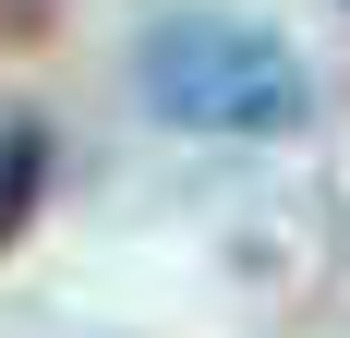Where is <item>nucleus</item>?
Returning <instances> with one entry per match:
<instances>
[{
  "label": "nucleus",
  "mask_w": 350,
  "mask_h": 338,
  "mask_svg": "<svg viewBox=\"0 0 350 338\" xmlns=\"http://www.w3.org/2000/svg\"><path fill=\"white\" fill-rule=\"evenodd\" d=\"M36 169H49V145H36L25 121H0V242L25 230V205H36Z\"/></svg>",
  "instance_id": "f03ea898"
},
{
  "label": "nucleus",
  "mask_w": 350,
  "mask_h": 338,
  "mask_svg": "<svg viewBox=\"0 0 350 338\" xmlns=\"http://www.w3.org/2000/svg\"><path fill=\"white\" fill-rule=\"evenodd\" d=\"M133 85L170 133H217V145H254V133H302L314 121V73L302 49L242 12H157L133 36Z\"/></svg>",
  "instance_id": "f257e3e1"
}]
</instances>
